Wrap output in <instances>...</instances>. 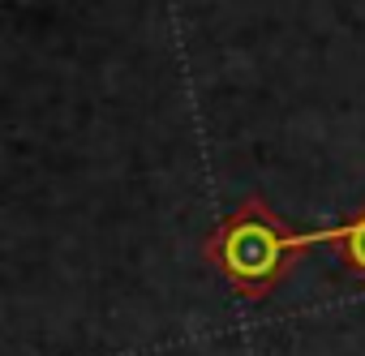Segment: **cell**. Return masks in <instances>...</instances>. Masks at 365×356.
Here are the masks:
<instances>
[{"mask_svg":"<svg viewBox=\"0 0 365 356\" xmlns=\"http://www.w3.org/2000/svg\"><path fill=\"white\" fill-rule=\"evenodd\" d=\"M314 245H327V232H292L262 198H245L228 215V224L202 245V253L224 271L237 296L258 300Z\"/></svg>","mask_w":365,"mask_h":356,"instance_id":"6da1fadb","label":"cell"},{"mask_svg":"<svg viewBox=\"0 0 365 356\" xmlns=\"http://www.w3.org/2000/svg\"><path fill=\"white\" fill-rule=\"evenodd\" d=\"M322 232H327V245H335L339 262H348L356 275H365V211H356L352 219L322 228Z\"/></svg>","mask_w":365,"mask_h":356,"instance_id":"7a4b0ae2","label":"cell"}]
</instances>
